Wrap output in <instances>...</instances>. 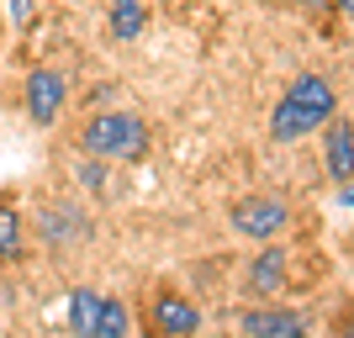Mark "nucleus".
<instances>
[{
    "mask_svg": "<svg viewBox=\"0 0 354 338\" xmlns=\"http://www.w3.org/2000/svg\"><path fill=\"white\" fill-rule=\"evenodd\" d=\"M323 159H328V175L339 180V185H354V127L344 117H328Z\"/></svg>",
    "mask_w": 354,
    "mask_h": 338,
    "instance_id": "nucleus-7",
    "label": "nucleus"
},
{
    "mask_svg": "<svg viewBox=\"0 0 354 338\" xmlns=\"http://www.w3.org/2000/svg\"><path fill=\"white\" fill-rule=\"evenodd\" d=\"M328 117H339V95L323 74H301L291 90H286L275 111H270V138L275 143H296V138L328 127Z\"/></svg>",
    "mask_w": 354,
    "mask_h": 338,
    "instance_id": "nucleus-1",
    "label": "nucleus"
},
{
    "mask_svg": "<svg viewBox=\"0 0 354 338\" xmlns=\"http://www.w3.org/2000/svg\"><path fill=\"white\" fill-rule=\"evenodd\" d=\"M43 227H48V243H53V249H59V238H80L85 233V222L74 217V206H64V222H59V212H48Z\"/></svg>",
    "mask_w": 354,
    "mask_h": 338,
    "instance_id": "nucleus-13",
    "label": "nucleus"
},
{
    "mask_svg": "<svg viewBox=\"0 0 354 338\" xmlns=\"http://www.w3.org/2000/svg\"><path fill=\"white\" fill-rule=\"evenodd\" d=\"M101 301L106 296H95V291H69V333L74 338H95V328H101Z\"/></svg>",
    "mask_w": 354,
    "mask_h": 338,
    "instance_id": "nucleus-9",
    "label": "nucleus"
},
{
    "mask_svg": "<svg viewBox=\"0 0 354 338\" xmlns=\"http://www.w3.org/2000/svg\"><path fill=\"white\" fill-rule=\"evenodd\" d=\"M0 259L6 265L21 259V212L16 206H0Z\"/></svg>",
    "mask_w": 354,
    "mask_h": 338,
    "instance_id": "nucleus-11",
    "label": "nucleus"
},
{
    "mask_svg": "<svg viewBox=\"0 0 354 338\" xmlns=\"http://www.w3.org/2000/svg\"><path fill=\"white\" fill-rule=\"evenodd\" d=\"M333 6H339V16H344V21H354V0H333Z\"/></svg>",
    "mask_w": 354,
    "mask_h": 338,
    "instance_id": "nucleus-14",
    "label": "nucleus"
},
{
    "mask_svg": "<svg viewBox=\"0 0 354 338\" xmlns=\"http://www.w3.org/2000/svg\"><path fill=\"white\" fill-rule=\"evenodd\" d=\"M227 222H233V233L270 243V238H281V233H286L291 212H286V201H281V196H243V201H233Z\"/></svg>",
    "mask_w": 354,
    "mask_h": 338,
    "instance_id": "nucleus-3",
    "label": "nucleus"
},
{
    "mask_svg": "<svg viewBox=\"0 0 354 338\" xmlns=\"http://www.w3.org/2000/svg\"><path fill=\"white\" fill-rule=\"evenodd\" d=\"M339 338H354V333H339Z\"/></svg>",
    "mask_w": 354,
    "mask_h": 338,
    "instance_id": "nucleus-16",
    "label": "nucleus"
},
{
    "mask_svg": "<svg viewBox=\"0 0 354 338\" xmlns=\"http://www.w3.org/2000/svg\"><path fill=\"white\" fill-rule=\"evenodd\" d=\"M286 291V249L281 243H270V249L254 254V265H249V296H281Z\"/></svg>",
    "mask_w": 354,
    "mask_h": 338,
    "instance_id": "nucleus-8",
    "label": "nucleus"
},
{
    "mask_svg": "<svg viewBox=\"0 0 354 338\" xmlns=\"http://www.w3.org/2000/svg\"><path fill=\"white\" fill-rule=\"evenodd\" d=\"M312 6H323V0H312Z\"/></svg>",
    "mask_w": 354,
    "mask_h": 338,
    "instance_id": "nucleus-17",
    "label": "nucleus"
},
{
    "mask_svg": "<svg viewBox=\"0 0 354 338\" xmlns=\"http://www.w3.org/2000/svg\"><path fill=\"white\" fill-rule=\"evenodd\" d=\"M238 328L243 338H307V317L291 307H249Z\"/></svg>",
    "mask_w": 354,
    "mask_h": 338,
    "instance_id": "nucleus-6",
    "label": "nucleus"
},
{
    "mask_svg": "<svg viewBox=\"0 0 354 338\" xmlns=\"http://www.w3.org/2000/svg\"><path fill=\"white\" fill-rule=\"evenodd\" d=\"M344 206H354V185H344Z\"/></svg>",
    "mask_w": 354,
    "mask_h": 338,
    "instance_id": "nucleus-15",
    "label": "nucleus"
},
{
    "mask_svg": "<svg viewBox=\"0 0 354 338\" xmlns=\"http://www.w3.org/2000/svg\"><path fill=\"white\" fill-rule=\"evenodd\" d=\"M90 159H127L138 164L148 153V122L138 111H106V117H90V127L80 133Z\"/></svg>",
    "mask_w": 354,
    "mask_h": 338,
    "instance_id": "nucleus-2",
    "label": "nucleus"
},
{
    "mask_svg": "<svg viewBox=\"0 0 354 338\" xmlns=\"http://www.w3.org/2000/svg\"><path fill=\"white\" fill-rule=\"evenodd\" d=\"M95 338H127V307H122L117 296L101 301V328H95Z\"/></svg>",
    "mask_w": 354,
    "mask_h": 338,
    "instance_id": "nucleus-12",
    "label": "nucleus"
},
{
    "mask_svg": "<svg viewBox=\"0 0 354 338\" xmlns=\"http://www.w3.org/2000/svg\"><path fill=\"white\" fill-rule=\"evenodd\" d=\"M143 27H148L143 0H111V37H117V43H133Z\"/></svg>",
    "mask_w": 354,
    "mask_h": 338,
    "instance_id": "nucleus-10",
    "label": "nucleus"
},
{
    "mask_svg": "<svg viewBox=\"0 0 354 338\" xmlns=\"http://www.w3.org/2000/svg\"><path fill=\"white\" fill-rule=\"evenodd\" d=\"M148 333L153 338H196L201 333V307H196L191 296H180V291L153 296V307H148Z\"/></svg>",
    "mask_w": 354,
    "mask_h": 338,
    "instance_id": "nucleus-4",
    "label": "nucleus"
},
{
    "mask_svg": "<svg viewBox=\"0 0 354 338\" xmlns=\"http://www.w3.org/2000/svg\"><path fill=\"white\" fill-rule=\"evenodd\" d=\"M21 95H27V117L37 122V127H53L64 111V101H69V79H64L59 69H32L27 85H21Z\"/></svg>",
    "mask_w": 354,
    "mask_h": 338,
    "instance_id": "nucleus-5",
    "label": "nucleus"
}]
</instances>
